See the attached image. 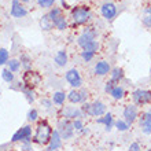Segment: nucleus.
Instances as JSON below:
<instances>
[{
	"label": "nucleus",
	"instance_id": "nucleus-3",
	"mask_svg": "<svg viewBox=\"0 0 151 151\" xmlns=\"http://www.w3.org/2000/svg\"><path fill=\"white\" fill-rule=\"evenodd\" d=\"M41 81H43V77L35 70H25V73L22 74V84L25 88L35 89L41 84Z\"/></svg>",
	"mask_w": 151,
	"mask_h": 151
},
{
	"label": "nucleus",
	"instance_id": "nucleus-42",
	"mask_svg": "<svg viewBox=\"0 0 151 151\" xmlns=\"http://www.w3.org/2000/svg\"><path fill=\"white\" fill-rule=\"evenodd\" d=\"M80 95H81V100H83V103H85L88 99V91L85 88H80Z\"/></svg>",
	"mask_w": 151,
	"mask_h": 151
},
{
	"label": "nucleus",
	"instance_id": "nucleus-38",
	"mask_svg": "<svg viewBox=\"0 0 151 151\" xmlns=\"http://www.w3.org/2000/svg\"><path fill=\"white\" fill-rule=\"evenodd\" d=\"M22 151H33L32 148V140H25L22 142Z\"/></svg>",
	"mask_w": 151,
	"mask_h": 151
},
{
	"label": "nucleus",
	"instance_id": "nucleus-22",
	"mask_svg": "<svg viewBox=\"0 0 151 151\" xmlns=\"http://www.w3.org/2000/svg\"><path fill=\"white\" fill-rule=\"evenodd\" d=\"M68 100L72 104H77V103H83L81 100V95H80V89H72L68 93Z\"/></svg>",
	"mask_w": 151,
	"mask_h": 151
},
{
	"label": "nucleus",
	"instance_id": "nucleus-41",
	"mask_svg": "<svg viewBox=\"0 0 151 151\" xmlns=\"http://www.w3.org/2000/svg\"><path fill=\"white\" fill-rule=\"evenodd\" d=\"M52 100L51 99H45V98H44V99H41V106H44V107L47 109V110H50V109L52 107Z\"/></svg>",
	"mask_w": 151,
	"mask_h": 151
},
{
	"label": "nucleus",
	"instance_id": "nucleus-4",
	"mask_svg": "<svg viewBox=\"0 0 151 151\" xmlns=\"http://www.w3.org/2000/svg\"><path fill=\"white\" fill-rule=\"evenodd\" d=\"M132 99L136 106H144L151 103V91L148 89H135L132 93Z\"/></svg>",
	"mask_w": 151,
	"mask_h": 151
},
{
	"label": "nucleus",
	"instance_id": "nucleus-37",
	"mask_svg": "<svg viewBox=\"0 0 151 151\" xmlns=\"http://www.w3.org/2000/svg\"><path fill=\"white\" fill-rule=\"evenodd\" d=\"M81 111H83L84 114L92 115V106H91V103H88V102L83 103V106H81Z\"/></svg>",
	"mask_w": 151,
	"mask_h": 151
},
{
	"label": "nucleus",
	"instance_id": "nucleus-44",
	"mask_svg": "<svg viewBox=\"0 0 151 151\" xmlns=\"http://www.w3.org/2000/svg\"><path fill=\"white\" fill-rule=\"evenodd\" d=\"M143 25L146 28L151 29V15H144L143 17Z\"/></svg>",
	"mask_w": 151,
	"mask_h": 151
},
{
	"label": "nucleus",
	"instance_id": "nucleus-11",
	"mask_svg": "<svg viewBox=\"0 0 151 151\" xmlns=\"http://www.w3.org/2000/svg\"><path fill=\"white\" fill-rule=\"evenodd\" d=\"M62 115H63V118L70 119V121H72V119L83 118L84 113L81 111V109L73 107V106H66V107L62 109Z\"/></svg>",
	"mask_w": 151,
	"mask_h": 151
},
{
	"label": "nucleus",
	"instance_id": "nucleus-32",
	"mask_svg": "<svg viewBox=\"0 0 151 151\" xmlns=\"http://www.w3.org/2000/svg\"><path fill=\"white\" fill-rule=\"evenodd\" d=\"M28 121L29 122H36L39 121V111L36 109H30L28 113Z\"/></svg>",
	"mask_w": 151,
	"mask_h": 151
},
{
	"label": "nucleus",
	"instance_id": "nucleus-9",
	"mask_svg": "<svg viewBox=\"0 0 151 151\" xmlns=\"http://www.w3.org/2000/svg\"><path fill=\"white\" fill-rule=\"evenodd\" d=\"M10 14H11L12 18H24V17L28 15V10L22 6L19 0H12Z\"/></svg>",
	"mask_w": 151,
	"mask_h": 151
},
{
	"label": "nucleus",
	"instance_id": "nucleus-19",
	"mask_svg": "<svg viewBox=\"0 0 151 151\" xmlns=\"http://www.w3.org/2000/svg\"><path fill=\"white\" fill-rule=\"evenodd\" d=\"M52 24H54V26L58 30H65V29L68 28V18L63 14H60L59 17H56L55 19H52Z\"/></svg>",
	"mask_w": 151,
	"mask_h": 151
},
{
	"label": "nucleus",
	"instance_id": "nucleus-26",
	"mask_svg": "<svg viewBox=\"0 0 151 151\" xmlns=\"http://www.w3.org/2000/svg\"><path fill=\"white\" fill-rule=\"evenodd\" d=\"M7 69L10 70V72L12 73H17V72H19V69H21V62L18 59H10L7 62Z\"/></svg>",
	"mask_w": 151,
	"mask_h": 151
},
{
	"label": "nucleus",
	"instance_id": "nucleus-29",
	"mask_svg": "<svg viewBox=\"0 0 151 151\" xmlns=\"http://www.w3.org/2000/svg\"><path fill=\"white\" fill-rule=\"evenodd\" d=\"M22 92H24L25 98H26V100H28L29 103L32 104L33 102H35V89H30V88H22Z\"/></svg>",
	"mask_w": 151,
	"mask_h": 151
},
{
	"label": "nucleus",
	"instance_id": "nucleus-36",
	"mask_svg": "<svg viewBox=\"0 0 151 151\" xmlns=\"http://www.w3.org/2000/svg\"><path fill=\"white\" fill-rule=\"evenodd\" d=\"M95 54L93 52H89V51H81V58H83L84 62H91L93 59Z\"/></svg>",
	"mask_w": 151,
	"mask_h": 151
},
{
	"label": "nucleus",
	"instance_id": "nucleus-10",
	"mask_svg": "<svg viewBox=\"0 0 151 151\" xmlns=\"http://www.w3.org/2000/svg\"><path fill=\"white\" fill-rule=\"evenodd\" d=\"M100 12L106 21H113L117 15V7L114 3H104L100 7Z\"/></svg>",
	"mask_w": 151,
	"mask_h": 151
},
{
	"label": "nucleus",
	"instance_id": "nucleus-13",
	"mask_svg": "<svg viewBox=\"0 0 151 151\" xmlns=\"http://www.w3.org/2000/svg\"><path fill=\"white\" fill-rule=\"evenodd\" d=\"M140 127L144 135H151V109L140 117Z\"/></svg>",
	"mask_w": 151,
	"mask_h": 151
},
{
	"label": "nucleus",
	"instance_id": "nucleus-33",
	"mask_svg": "<svg viewBox=\"0 0 151 151\" xmlns=\"http://www.w3.org/2000/svg\"><path fill=\"white\" fill-rule=\"evenodd\" d=\"M56 0H37V4H39L41 8H52L54 4H55Z\"/></svg>",
	"mask_w": 151,
	"mask_h": 151
},
{
	"label": "nucleus",
	"instance_id": "nucleus-35",
	"mask_svg": "<svg viewBox=\"0 0 151 151\" xmlns=\"http://www.w3.org/2000/svg\"><path fill=\"white\" fill-rule=\"evenodd\" d=\"M73 128H74V131L77 132H81L84 129V124H83V119L81 118H77V119H73Z\"/></svg>",
	"mask_w": 151,
	"mask_h": 151
},
{
	"label": "nucleus",
	"instance_id": "nucleus-46",
	"mask_svg": "<svg viewBox=\"0 0 151 151\" xmlns=\"http://www.w3.org/2000/svg\"><path fill=\"white\" fill-rule=\"evenodd\" d=\"M150 78H151V69H150Z\"/></svg>",
	"mask_w": 151,
	"mask_h": 151
},
{
	"label": "nucleus",
	"instance_id": "nucleus-28",
	"mask_svg": "<svg viewBox=\"0 0 151 151\" xmlns=\"http://www.w3.org/2000/svg\"><path fill=\"white\" fill-rule=\"evenodd\" d=\"M1 78H3V81H6L7 84H12L14 83V73L10 72L7 68L3 69V70H1Z\"/></svg>",
	"mask_w": 151,
	"mask_h": 151
},
{
	"label": "nucleus",
	"instance_id": "nucleus-20",
	"mask_svg": "<svg viewBox=\"0 0 151 151\" xmlns=\"http://www.w3.org/2000/svg\"><path fill=\"white\" fill-rule=\"evenodd\" d=\"M68 99V93H65L63 91H56L54 92V96H52V103L56 104V106H62L65 104V100Z\"/></svg>",
	"mask_w": 151,
	"mask_h": 151
},
{
	"label": "nucleus",
	"instance_id": "nucleus-15",
	"mask_svg": "<svg viewBox=\"0 0 151 151\" xmlns=\"http://www.w3.org/2000/svg\"><path fill=\"white\" fill-rule=\"evenodd\" d=\"M96 122L104 125V129H106L107 132H110L113 129V127H114V118H113V114L111 113H106L103 117H100V118L96 119Z\"/></svg>",
	"mask_w": 151,
	"mask_h": 151
},
{
	"label": "nucleus",
	"instance_id": "nucleus-14",
	"mask_svg": "<svg viewBox=\"0 0 151 151\" xmlns=\"http://www.w3.org/2000/svg\"><path fill=\"white\" fill-rule=\"evenodd\" d=\"M95 74L96 76H106L109 74V73L111 72V68H110V63H109L107 60H99L98 63L95 65Z\"/></svg>",
	"mask_w": 151,
	"mask_h": 151
},
{
	"label": "nucleus",
	"instance_id": "nucleus-21",
	"mask_svg": "<svg viewBox=\"0 0 151 151\" xmlns=\"http://www.w3.org/2000/svg\"><path fill=\"white\" fill-rule=\"evenodd\" d=\"M110 76H111V81L113 83H115V84H118L121 80L125 77V74H124V70L121 68H114V69H111V72H110Z\"/></svg>",
	"mask_w": 151,
	"mask_h": 151
},
{
	"label": "nucleus",
	"instance_id": "nucleus-27",
	"mask_svg": "<svg viewBox=\"0 0 151 151\" xmlns=\"http://www.w3.org/2000/svg\"><path fill=\"white\" fill-rule=\"evenodd\" d=\"M92 40H95V39H93V37H91L89 35H87V33L83 32V33H81V35L78 36V39H77V44H78L80 47L83 48L85 44H88L89 41H92Z\"/></svg>",
	"mask_w": 151,
	"mask_h": 151
},
{
	"label": "nucleus",
	"instance_id": "nucleus-17",
	"mask_svg": "<svg viewBox=\"0 0 151 151\" xmlns=\"http://www.w3.org/2000/svg\"><path fill=\"white\" fill-rule=\"evenodd\" d=\"M54 62L58 68H65L66 65H68V52L63 51V50H60L55 54L54 56Z\"/></svg>",
	"mask_w": 151,
	"mask_h": 151
},
{
	"label": "nucleus",
	"instance_id": "nucleus-12",
	"mask_svg": "<svg viewBox=\"0 0 151 151\" xmlns=\"http://www.w3.org/2000/svg\"><path fill=\"white\" fill-rule=\"evenodd\" d=\"M62 137H60L59 132L56 131H52V135H51V140H50V143H48V147H47V151H56L59 150L62 147Z\"/></svg>",
	"mask_w": 151,
	"mask_h": 151
},
{
	"label": "nucleus",
	"instance_id": "nucleus-1",
	"mask_svg": "<svg viewBox=\"0 0 151 151\" xmlns=\"http://www.w3.org/2000/svg\"><path fill=\"white\" fill-rule=\"evenodd\" d=\"M51 135H52V127L48 124L47 119H39L32 142L36 144H40V146H48L50 140H51Z\"/></svg>",
	"mask_w": 151,
	"mask_h": 151
},
{
	"label": "nucleus",
	"instance_id": "nucleus-47",
	"mask_svg": "<svg viewBox=\"0 0 151 151\" xmlns=\"http://www.w3.org/2000/svg\"><path fill=\"white\" fill-rule=\"evenodd\" d=\"M147 151H151V148H148V150H147Z\"/></svg>",
	"mask_w": 151,
	"mask_h": 151
},
{
	"label": "nucleus",
	"instance_id": "nucleus-2",
	"mask_svg": "<svg viewBox=\"0 0 151 151\" xmlns=\"http://www.w3.org/2000/svg\"><path fill=\"white\" fill-rule=\"evenodd\" d=\"M92 18L91 10L88 6H78L72 10V19L74 25H84Z\"/></svg>",
	"mask_w": 151,
	"mask_h": 151
},
{
	"label": "nucleus",
	"instance_id": "nucleus-45",
	"mask_svg": "<svg viewBox=\"0 0 151 151\" xmlns=\"http://www.w3.org/2000/svg\"><path fill=\"white\" fill-rule=\"evenodd\" d=\"M21 3H29V1H30V0H19Z\"/></svg>",
	"mask_w": 151,
	"mask_h": 151
},
{
	"label": "nucleus",
	"instance_id": "nucleus-23",
	"mask_svg": "<svg viewBox=\"0 0 151 151\" xmlns=\"http://www.w3.org/2000/svg\"><path fill=\"white\" fill-rule=\"evenodd\" d=\"M19 62H21V66H24L25 70H32V58L28 54H21Z\"/></svg>",
	"mask_w": 151,
	"mask_h": 151
},
{
	"label": "nucleus",
	"instance_id": "nucleus-34",
	"mask_svg": "<svg viewBox=\"0 0 151 151\" xmlns=\"http://www.w3.org/2000/svg\"><path fill=\"white\" fill-rule=\"evenodd\" d=\"M60 14H62V10H60V8L52 7L51 10H50V12H48V17H50V18H51V21H52V19H55L56 17H59Z\"/></svg>",
	"mask_w": 151,
	"mask_h": 151
},
{
	"label": "nucleus",
	"instance_id": "nucleus-16",
	"mask_svg": "<svg viewBox=\"0 0 151 151\" xmlns=\"http://www.w3.org/2000/svg\"><path fill=\"white\" fill-rule=\"evenodd\" d=\"M92 106V117H102V115L106 114V104L103 102H100V100H95L93 103H91Z\"/></svg>",
	"mask_w": 151,
	"mask_h": 151
},
{
	"label": "nucleus",
	"instance_id": "nucleus-24",
	"mask_svg": "<svg viewBox=\"0 0 151 151\" xmlns=\"http://www.w3.org/2000/svg\"><path fill=\"white\" fill-rule=\"evenodd\" d=\"M110 95H111L113 99L121 100L124 96H125V91H124V88L121 87V85H115V87L113 88V91L110 92Z\"/></svg>",
	"mask_w": 151,
	"mask_h": 151
},
{
	"label": "nucleus",
	"instance_id": "nucleus-8",
	"mask_svg": "<svg viewBox=\"0 0 151 151\" xmlns=\"http://www.w3.org/2000/svg\"><path fill=\"white\" fill-rule=\"evenodd\" d=\"M137 115L139 114H137V107H136V104H127V106H125L122 117H124V121H125L129 127L137 119Z\"/></svg>",
	"mask_w": 151,
	"mask_h": 151
},
{
	"label": "nucleus",
	"instance_id": "nucleus-5",
	"mask_svg": "<svg viewBox=\"0 0 151 151\" xmlns=\"http://www.w3.org/2000/svg\"><path fill=\"white\" fill-rule=\"evenodd\" d=\"M56 131L59 132V135H60V137H62V139H65V140L72 139L73 135H74L73 121L63 118V119H62V121L59 122V125H58V129H56Z\"/></svg>",
	"mask_w": 151,
	"mask_h": 151
},
{
	"label": "nucleus",
	"instance_id": "nucleus-6",
	"mask_svg": "<svg viewBox=\"0 0 151 151\" xmlns=\"http://www.w3.org/2000/svg\"><path fill=\"white\" fill-rule=\"evenodd\" d=\"M25 140H32V125H25L21 129L12 135L11 142L12 143H18V142H25Z\"/></svg>",
	"mask_w": 151,
	"mask_h": 151
},
{
	"label": "nucleus",
	"instance_id": "nucleus-31",
	"mask_svg": "<svg viewBox=\"0 0 151 151\" xmlns=\"http://www.w3.org/2000/svg\"><path fill=\"white\" fill-rule=\"evenodd\" d=\"M114 125H115V128H117L119 132H127L128 129L131 128L127 122H125V121H124V119H117V121L114 122Z\"/></svg>",
	"mask_w": 151,
	"mask_h": 151
},
{
	"label": "nucleus",
	"instance_id": "nucleus-43",
	"mask_svg": "<svg viewBox=\"0 0 151 151\" xmlns=\"http://www.w3.org/2000/svg\"><path fill=\"white\" fill-rule=\"evenodd\" d=\"M129 151H142V146H140V143H137V142L132 143L131 146H129Z\"/></svg>",
	"mask_w": 151,
	"mask_h": 151
},
{
	"label": "nucleus",
	"instance_id": "nucleus-25",
	"mask_svg": "<svg viewBox=\"0 0 151 151\" xmlns=\"http://www.w3.org/2000/svg\"><path fill=\"white\" fill-rule=\"evenodd\" d=\"M99 43L96 41V40H92V41H89L88 44H85L83 47V51H89V52H93V54H96V51L99 50Z\"/></svg>",
	"mask_w": 151,
	"mask_h": 151
},
{
	"label": "nucleus",
	"instance_id": "nucleus-7",
	"mask_svg": "<svg viewBox=\"0 0 151 151\" xmlns=\"http://www.w3.org/2000/svg\"><path fill=\"white\" fill-rule=\"evenodd\" d=\"M65 78H66V81L73 87V89H80V88L83 87V78H81V76H80L77 69H70V70H68L66 74H65Z\"/></svg>",
	"mask_w": 151,
	"mask_h": 151
},
{
	"label": "nucleus",
	"instance_id": "nucleus-40",
	"mask_svg": "<svg viewBox=\"0 0 151 151\" xmlns=\"http://www.w3.org/2000/svg\"><path fill=\"white\" fill-rule=\"evenodd\" d=\"M84 33L89 35V36L93 37V39H96V37H98V30H96L95 28H87L85 30H84Z\"/></svg>",
	"mask_w": 151,
	"mask_h": 151
},
{
	"label": "nucleus",
	"instance_id": "nucleus-39",
	"mask_svg": "<svg viewBox=\"0 0 151 151\" xmlns=\"http://www.w3.org/2000/svg\"><path fill=\"white\" fill-rule=\"evenodd\" d=\"M115 85H117V84L113 83L111 80H110V81H107V83H106V85H104V92H106V93H110Z\"/></svg>",
	"mask_w": 151,
	"mask_h": 151
},
{
	"label": "nucleus",
	"instance_id": "nucleus-30",
	"mask_svg": "<svg viewBox=\"0 0 151 151\" xmlns=\"http://www.w3.org/2000/svg\"><path fill=\"white\" fill-rule=\"evenodd\" d=\"M8 60H10V52L6 48H0V66L7 65Z\"/></svg>",
	"mask_w": 151,
	"mask_h": 151
},
{
	"label": "nucleus",
	"instance_id": "nucleus-18",
	"mask_svg": "<svg viewBox=\"0 0 151 151\" xmlns=\"http://www.w3.org/2000/svg\"><path fill=\"white\" fill-rule=\"evenodd\" d=\"M39 25H40V29L44 30V32H50V30L54 29V24H52L51 18L48 17V14H44V15L40 18Z\"/></svg>",
	"mask_w": 151,
	"mask_h": 151
}]
</instances>
